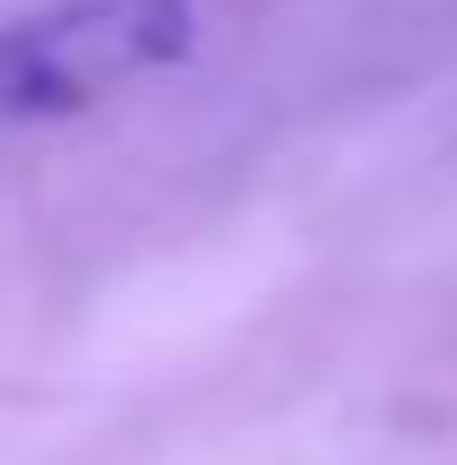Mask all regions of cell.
Listing matches in <instances>:
<instances>
[{
    "mask_svg": "<svg viewBox=\"0 0 457 465\" xmlns=\"http://www.w3.org/2000/svg\"><path fill=\"white\" fill-rule=\"evenodd\" d=\"M199 9L190 0H52V9L0 26V113L61 121L121 95L130 78L190 61Z\"/></svg>",
    "mask_w": 457,
    "mask_h": 465,
    "instance_id": "6da1fadb",
    "label": "cell"
}]
</instances>
